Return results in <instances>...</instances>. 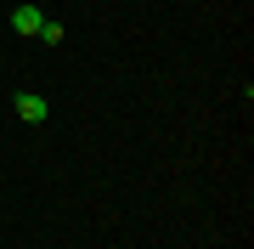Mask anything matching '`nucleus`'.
I'll list each match as a JSON object with an SVG mask.
<instances>
[{
	"mask_svg": "<svg viewBox=\"0 0 254 249\" xmlns=\"http://www.w3.org/2000/svg\"><path fill=\"white\" fill-rule=\"evenodd\" d=\"M11 28H17V34H40V28H46V11L40 6H17L11 11Z\"/></svg>",
	"mask_w": 254,
	"mask_h": 249,
	"instance_id": "f03ea898",
	"label": "nucleus"
},
{
	"mask_svg": "<svg viewBox=\"0 0 254 249\" xmlns=\"http://www.w3.org/2000/svg\"><path fill=\"white\" fill-rule=\"evenodd\" d=\"M40 40H46V46H63V23H51V17H46V28H40Z\"/></svg>",
	"mask_w": 254,
	"mask_h": 249,
	"instance_id": "7ed1b4c3",
	"label": "nucleus"
},
{
	"mask_svg": "<svg viewBox=\"0 0 254 249\" xmlns=\"http://www.w3.org/2000/svg\"><path fill=\"white\" fill-rule=\"evenodd\" d=\"M46 113H51V108H46V96L17 91V119H23V125H46Z\"/></svg>",
	"mask_w": 254,
	"mask_h": 249,
	"instance_id": "f257e3e1",
	"label": "nucleus"
}]
</instances>
